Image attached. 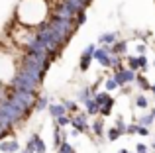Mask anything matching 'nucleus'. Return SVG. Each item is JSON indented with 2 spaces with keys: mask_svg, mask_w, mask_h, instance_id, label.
I'll return each mask as SVG.
<instances>
[{
  "mask_svg": "<svg viewBox=\"0 0 155 153\" xmlns=\"http://www.w3.org/2000/svg\"><path fill=\"white\" fill-rule=\"evenodd\" d=\"M47 12L45 0H24L20 6V22L28 24V26H35L43 20Z\"/></svg>",
  "mask_w": 155,
  "mask_h": 153,
  "instance_id": "f257e3e1",
  "label": "nucleus"
}]
</instances>
